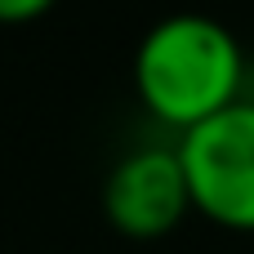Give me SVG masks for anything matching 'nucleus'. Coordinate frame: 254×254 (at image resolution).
<instances>
[{"label": "nucleus", "instance_id": "f257e3e1", "mask_svg": "<svg viewBox=\"0 0 254 254\" xmlns=\"http://www.w3.org/2000/svg\"><path fill=\"white\" fill-rule=\"evenodd\" d=\"M241 45L228 22L214 13H165L152 22L134 49V85L138 98L170 125L188 129L241 94Z\"/></svg>", "mask_w": 254, "mask_h": 254}, {"label": "nucleus", "instance_id": "f03ea898", "mask_svg": "<svg viewBox=\"0 0 254 254\" xmlns=\"http://www.w3.org/2000/svg\"><path fill=\"white\" fill-rule=\"evenodd\" d=\"M192 210L219 228L254 232V103L237 98L179 138Z\"/></svg>", "mask_w": 254, "mask_h": 254}, {"label": "nucleus", "instance_id": "7ed1b4c3", "mask_svg": "<svg viewBox=\"0 0 254 254\" xmlns=\"http://www.w3.org/2000/svg\"><path fill=\"white\" fill-rule=\"evenodd\" d=\"M192 210L188 179L174 147H138L103 179V214L129 241L170 237Z\"/></svg>", "mask_w": 254, "mask_h": 254}, {"label": "nucleus", "instance_id": "20e7f679", "mask_svg": "<svg viewBox=\"0 0 254 254\" xmlns=\"http://www.w3.org/2000/svg\"><path fill=\"white\" fill-rule=\"evenodd\" d=\"M54 0H0V22H27L36 13H45Z\"/></svg>", "mask_w": 254, "mask_h": 254}]
</instances>
